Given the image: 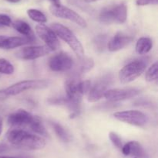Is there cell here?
Masks as SVG:
<instances>
[{
    "instance_id": "ac0fdd59",
    "label": "cell",
    "mask_w": 158,
    "mask_h": 158,
    "mask_svg": "<svg viewBox=\"0 0 158 158\" xmlns=\"http://www.w3.org/2000/svg\"><path fill=\"white\" fill-rule=\"evenodd\" d=\"M12 25L17 32L24 36V37L27 38L31 43H33L35 41V35H34L33 31H32V28L29 26V23L23 21V20H16L14 23H12Z\"/></svg>"
},
{
    "instance_id": "5bb4252c",
    "label": "cell",
    "mask_w": 158,
    "mask_h": 158,
    "mask_svg": "<svg viewBox=\"0 0 158 158\" xmlns=\"http://www.w3.org/2000/svg\"><path fill=\"white\" fill-rule=\"evenodd\" d=\"M33 116L26 110L18 109L8 116L7 122L12 128L22 129L23 127L29 126L33 119Z\"/></svg>"
},
{
    "instance_id": "f546056e",
    "label": "cell",
    "mask_w": 158,
    "mask_h": 158,
    "mask_svg": "<svg viewBox=\"0 0 158 158\" xmlns=\"http://www.w3.org/2000/svg\"><path fill=\"white\" fill-rule=\"evenodd\" d=\"M10 150V147L6 143H0V154L7 153Z\"/></svg>"
},
{
    "instance_id": "ba28073f",
    "label": "cell",
    "mask_w": 158,
    "mask_h": 158,
    "mask_svg": "<svg viewBox=\"0 0 158 158\" xmlns=\"http://www.w3.org/2000/svg\"><path fill=\"white\" fill-rule=\"evenodd\" d=\"M49 11L56 17L69 20V21L78 25L80 27L86 28L87 26L86 21L81 15L66 6H63L62 5L59 6H54L52 5L49 7Z\"/></svg>"
},
{
    "instance_id": "1f68e13d",
    "label": "cell",
    "mask_w": 158,
    "mask_h": 158,
    "mask_svg": "<svg viewBox=\"0 0 158 158\" xmlns=\"http://www.w3.org/2000/svg\"><path fill=\"white\" fill-rule=\"evenodd\" d=\"M0 158H26V157H24V156H10L0 155Z\"/></svg>"
},
{
    "instance_id": "44dd1931",
    "label": "cell",
    "mask_w": 158,
    "mask_h": 158,
    "mask_svg": "<svg viewBox=\"0 0 158 158\" xmlns=\"http://www.w3.org/2000/svg\"><path fill=\"white\" fill-rule=\"evenodd\" d=\"M51 125H52V128H53L54 132H55L56 135L58 136L59 139H61V140L64 143H69V141H70V135H69V133L65 129V128L63 125L56 122H51Z\"/></svg>"
},
{
    "instance_id": "cb8c5ba5",
    "label": "cell",
    "mask_w": 158,
    "mask_h": 158,
    "mask_svg": "<svg viewBox=\"0 0 158 158\" xmlns=\"http://www.w3.org/2000/svg\"><path fill=\"white\" fill-rule=\"evenodd\" d=\"M80 60L81 62H80V65L78 68V71L80 72L79 74H84V73L89 71L94 68V62L92 58L84 57Z\"/></svg>"
},
{
    "instance_id": "e575fe53",
    "label": "cell",
    "mask_w": 158,
    "mask_h": 158,
    "mask_svg": "<svg viewBox=\"0 0 158 158\" xmlns=\"http://www.w3.org/2000/svg\"><path fill=\"white\" fill-rule=\"evenodd\" d=\"M6 1L9 2H12V3H17L19 2H20L21 0H6Z\"/></svg>"
},
{
    "instance_id": "3957f363",
    "label": "cell",
    "mask_w": 158,
    "mask_h": 158,
    "mask_svg": "<svg viewBox=\"0 0 158 158\" xmlns=\"http://www.w3.org/2000/svg\"><path fill=\"white\" fill-rule=\"evenodd\" d=\"M51 29L56 33L57 37H60L61 40L69 45V47L73 50L80 60L85 57L83 45L71 29L64 25L58 23H52L51 25Z\"/></svg>"
},
{
    "instance_id": "8992f818",
    "label": "cell",
    "mask_w": 158,
    "mask_h": 158,
    "mask_svg": "<svg viewBox=\"0 0 158 158\" xmlns=\"http://www.w3.org/2000/svg\"><path fill=\"white\" fill-rule=\"evenodd\" d=\"M115 119L120 122L142 127L148 123V119L146 115L138 110H127V111L117 112L114 114Z\"/></svg>"
},
{
    "instance_id": "603a6c76",
    "label": "cell",
    "mask_w": 158,
    "mask_h": 158,
    "mask_svg": "<svg viewBox=\"0 0 158 158\" xmlns=\"http://www.w3.org/2000/svg\"><path fill=\"white\" fill-rule=\"evenodd\" d=\"M94 46L95 47L96 50L98 52H102L104 50L106 46H107V36L104 34H100L95 37V38L93 40Z\"/></svg>"
},
{
    "instance_id": "d4e9b609",
    "label": "cell",
    "mask_w": 158,
    "mask_h": 158,
    "mask_svg": "<svg viewBox=\"0 0 158 158\" xmlns=\"http://www.w3.org/2000/svg\"><path fill=\"white\" fill-rule=\"evenodd\" d=\"M158 78V63L157 61L148 68L145 74V79L148 82H153Z\"/></svg>"
},
{
    "instance_id": "4316f807",
    "label": "cell",
    "mask_w": 158,
    "mask_h": 158,
    "mask_svg": "<svg viewBox=\"0 0 158 158\" xmlns=\"http://www.w3.org/2000/svg\"><path fill=\"white\" fill-rule=\"evenodd\" d=\"M109 138L110 139L111 143L115 146L117 148L121 149L123 147V143H122L121 138L120 137L118 134H117L114 132H110L109 133Z\"/></svg>"
},
{
    "instance_id": "5b68a950",
    "label": "cell",
    "mask_w": 158,
    "mask_h": 158,
    "mask_svg": "<svg viewBox=\"0 0 158 158\" xmlns=\"http://www.w3.org/2000/svg\"><path fill=\"white\" fill-rule=\"evenodd\" d=\"M148 63L144 59H137L125 65L118 74V77L122 84H128L140 77L146 70Z\"/></svg>"
},
{
    "instance_id": "ffe728a7",
    "label": "cell",
    "mask_w": 158,
    "mask_h": 158,
    "mask_svg": "<svg viewBox=\"0 0 158 158\" xmlns=\"http://www.w3.org/2000/svg\"><path fill=\"white\" fill-rule=\"evenodd\" d=\"M28 127H29L30 129L33 133H35V134L40 135V136H45V137L48 136L47 131H46L41 119L39 116H34L32 122H30V124H29Z\"/></svg>"
},
{
    "instance_id": "9a60e30c",
    "label": "cell",
    "mask_w": 158,
    "mask_h": 158,
    "mask_svg": "<svg viewBox=\"0 0 158 158\" xmlns=\"http://www.w3.org/2000/svg\"><path fill=\"white\" fill-rule=\"evenodd\" d=\"M133 40L131 36H128L123 32H118L108 41L107 49L111 52H116L127 46Z\"/></svg>"
},
{
    "instance_id": "836d02e7",
    "label": "cell",
    "mask_w": 158,
    "mask_h": 158,
    "mask_svg": "<svg viewBox=\"0 0 158 158\" xmlns=\"http://www.w3.org/2000/svg\"><path fill=\"white\" fill-rule=\"evenodd\" d=\"M83 1L86 3H90V2H95L99 1V0H83Z\"/></svg>"
},
{
    "instance_id": "484cf974",
    "label": "cell",
    "mask_w": 158,
    "mask_h": 158,
    "mask_svg": "<svg viewBox=\"0 0 158 158\" xmlns=\"http://www.w3.org/2000/svg\"><path fill=\"white\" fill-rule=\"evenodd\" d=\"M14 66L5 58H0V73L4 74H12L14 72Z\"/></svg>"
},
{
    "instance_id": "e0dca14e",
    "label": "cell",
    "mask_w": 158,
    "mask_h": 158,
    "mask_svg": "<svg viewBox=\"0 0 158 158\" xmlns=\"http://www.w3.org/2000/svg\"><path fill=\"white\" fill-rule=\"evenodd\" d=\"M125 156H134L137 158H147V153L142 146L137 141H130L120 149Z\"/></svg>"
},
{
    "instance_id": "83f0119b",
    "label": "cell",
    "mask_w": 158,
    "mask_h": 158,
    "mask_svg": "<svg viewBox=\"0 0 158 158\" xmlns=\"http://www.w3.org/2000/svg\"><path fill=\"white\" fill-rule=\"evenodd\" d=\"M12 19L6 14H0V28L10 26L12 25Z\"/></svg>"
},
{
    "instance_id": "d6986e66",
    "label": "cell",
    "mask_w": 158,
    "mask_h": 158,
    "mask_svg": "<svg viewBox=\"0 0 158 158\" xmlns=\"http://www.w3.org/2000/svg\"><path fill=\"white\" fill-rule=\"evenodd\" d=\"M153 47V42L149 37H141L137 41L135 50L140 55L148 54Z\"/></svg>"
},
{
    "instance_id": "7c38bea8",
    "label": "cell",
    "mask_w": 158,
    "mask_h": 158,
    "mask_svg": "<svg viewBox=\"0 0 158 158\" xmlns=\"http://www.w3.org/2000/svg\"><path fill=\"white\" fill-rule=\"evenodd\" d=\"M79 75L71 76L65 82V91H66V97L69 99V102L73 105L76 106L80 107V103L82 101L83 94L80 93L79 89V82L80 80L78 78Z\"/></svg>"
},
{
    "instance_id": "52a82bcc",
    "label": "cell",
    "mask_w": 158,
    "mask_h": 158,
    "mask_svg": "<svg viewBox=\"0 0 158 158\" xmlns=\"http://www.w3.org/2000/svg\"><path fill=\"white\" fill-rule=\"evenodd\" d=\"M114 81L112 74H105L97 80L95 85L90 88L88 94V101L89 102H97L104 97V94Z\"/></svg>"
},
{
    "instance_id": "8fae6325",
    "label": "cell",
    "mask_w": 158,
    "mask_h": 158,
    "mask_svg": "<svg viewBox=\"0 0 158 158\" xmlns=\"http://www.w3.org/2000/svg\"><path fill=\"white\" fill-rule=\"evenodd\" d=\"M35 32L40 38L45 42L46 46L50 48L52 51L56 50L60 48V43L58 37L56 33L49 26L43 23H40L35 26Z\"/></svg>"
},
{
    "instance_id": "277c9868",
    "label": "cell",
    "mask_w": 158,
    "mask_h": 158,
    "mask_svg": "<svg viewBox=\"0 0 158 158\" xmlns=\"http://www.w3.org/2000/svg\"><path fill=\"white\" fill-rule=\"evenodd\" d=\"M99 19L105 24L123 23L127 19V8L123 2L105 7L100 11Z\"/></svg>"
},
{
    "instance_id": "d6a6232c",
    "label": "cell",
    "mask_w": 158,
    "mask_h": 158,
    "mask_svg": "<svg viewBox=\"0 0 158 158\" xmlns=\"http://www.w3.org/2000/svg\"><path fill=\"white\" fill-rule=\"evenodd\" d=\"M2 127H3V120H2V118L0 116V136H1L2 133Z\"/></svg>"
},
{
    "instance_id": "4fadbf2b",
    "label": "cell",
    "mask_w": 158,
    "mask_h": 158,
    "mask_svg": "<svg viewBox=\"0 0 158 158\" xmlns=\"http://www.w3.org/2000/svg\"><path fill=\"white\" fill-rule=\"evenodd\" d=\"M140 92V89L135 88H114V89H108L105 92L104 97L110 102H117L132 99L138 95Z\"/></svg>"
},
{
    "instance_id": "4dcf8cb0",
    "label": "cell",
    "mask_w": 158,
    "mask_h": 158,
    "mask_svg": "<svg viewBox=\"0 0 158 158\" xmlns=\"http://www.w3.org/2000/svg\"><path fill=\"white\" fill-rule=\"evenodd\" d=\"M52 2V5L54 6H59L61 5L60 3V0H49Z\"/></svg>"
},
{
    "instance_id": "7a4b0ae2",
    "label": "cell",
    "mask_w": 158,
    "mask_h": 158,
    "mask_svg": "<svg viewBox=\"0 0 158 158\" xmlns=\"http://www.w3.org/2000/svg\"><path fill=\"white\" fill-rule=\"evenodd\" d=\"M50 81L46 79L24 80L19 81L5 89L0 90V101L5 100L10 96L17 95L29 90L43 89L47 88Z\"/></svg>"
},
{
    "instance_id": "f1b7e54d",
    "label": "cell",
    "mask_w": 158,
    "mask_h": 158,
    "mask_svg": "<svg viewBox=\"0 0 158 158\" xmlns=\"http://www.w3.org/2000/svg\"><path fill=\"white\" fill-rule=\"evenodd\" d=\"M137 6H143L148 5H157L158 0H136Z\"/></svg>"
},
{
    "instance_id": "7402d4cb",
    "label": "cell",
    "mask_w": 158,
    "mask_h": 158,
    "mask_svg": "<svg viewBox=\"0 0 158 158\" xmlns=\"http://www.w3.org/2000/svg\"><path fill=\"white\" fill-rule=\"evenodd\" d=\"M27 15L33 21L39 23H45L47 22L46 15L39 9H29L27 10Z\"/></svg>"
},
{
    "instance_id": "d590c367",
    "label": "cell",
    "mask_w": 158,
    "mask_h": 158,
    "mask_svg": "<svg viewBox=\"0 0 158 158\" xmlns=\"http://www.w3.org/2000/svg\"><path fill=\"white\" fill-rule=\"evenodd\" d=\"M134 158H137V157H134Z\"/></svg>"
},
{
    "instance_id": "2e32d148",
    "label": "cell",
    "mask_w": 158,
    "mask_h": 158,
    "mask_svg": "<svg viewBox=\"0 0 158 158\" xmlns=\"http://www.w3.org/2000/svg\"><path fill=\"white\" fill-rule=\"evenodd\" d=\"M31 42L26 37H6L2 36L0 40V49L10 50L23 46L30 43Z\"/></svg>"
},
{
    "instance_id": "6da1fadb",
    "label": "cell",
    "mask_w": 158,
    "mask_h": 158,
    "mask_svg": "<svg viewBox=\"0 0 158 158\" xmlns=\"http://www.w3.org/2000/svg\"><path fill=\"white\" fill-rule=\"evenodd\" d=\"M6 138L12 146L24 150H41L46 144L43 137L29 133L23 129H11L6 133Z\"/></svg>"
},
{
    "instance_id": "30bf717a",
    "label": "cell",
    "mask_w": 158,
    "mask_h": 158,
    "mask_svg": "<svg viewBox=\"0 0 158 158\" xmlns=\"http://www.w3.org/2000/svg\"><path fill=\"white\" fill-rule=\"evenodd\" d=\"M74 61L68 54L60 52L53 55L49 60V67L52 71L65 72L72 69Z\"/></svg>"
},
{
    "instance_id": "9c48e42d",
    "label": "cell",
    "mask_w": 158,
    "mask_h": 158,
    "mask_svg": "<svg viewBox=\"0 0 158 158\" xmlns=\"http://www.w3.org/2000/svg\"><path fill=\"white\" fill-rule=\"evenodd\" d=\"M52 52V50L46 45L43 46H24L15 52V57L20 60H31L44 57Z\"/></svg>"
}]
</instances>
